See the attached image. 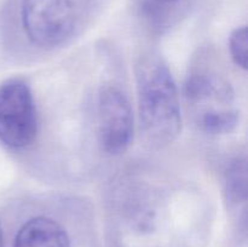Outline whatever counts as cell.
<instances>
[{
    "instance_id": "cell-10",
    "label": "cell",
    "mask_w": 248,
    "mask_h": 247,
    "mask_svg": "<svg viewBox=\"0 0 248 247\" xmlns=\"http://www.w3.org/2000/svg\"><path fill=\"white\" fill-rule=\"evenodd\" d=\"M154 1L160 2V4H172V2H176L178 0H154Z\"/></svg>"
},
{
    "instance_id": "cell-1",
    "label": "cell",
    "mask_w": 248,
    "mask_h": 247,
    "mask_svg": "<svg viewBox=\"0 0 248 247\" xmlns=\"http://www.w3.org/2000/svg\"><path fill=\"white\" fill-rule=\"evenodd\" d=\"M140 127L148 142L164 147L182 131L178 89L169 65L159 55L140 56L136 65Z\"/></svg>"
},
{
    "instance_id": "cell-6",
    "label": "cell",
    "mask_w": 248,
    "mask_h": 247,
    "mask_svg": "<svg viewBox=\"0 0 248 247\" xmlns=\"http://www.w3.org/2000/svg\"><path fill=\"white\" fill-rule=\"evenodd\" d=\"M12 247H70V239L57 220L38 216L19 228Z\"/></svg>"
},
{
    "instance_id": "cell-7",
    "label": "cell",
    "mask_w": 248,
    "mask_h": 247,
    "mask_svg": "<svg viewBox=\"0 0 248 247\" xmlns=\"http://www.w3.org/2000/svg\"><path fill=\"white\" fill-rule=\"evenodd\" d=\"M225 195L234 205L245 203L247 200V165L245 159L230 162L225 172Z\"/></svg>"
},
{
    "instance_id": "cell-5",
    "label": "cell",
    "mask_w": 248,
    "mask_h": 247,
    "mask_svg": "<svg viewBox=\"0 0 248 247\" xmlns=\"http://www.w3.org/2000/svg\"><path fill=\"white\" fill-rule=\"evenodd\" d=\"M183 93L195 118L236 108L235 92L230 82L212 70L198 69L190 73L184 82Z\"/></svg>"
},
{
    "instance_id": "cell-9",
    "label": "cell",
    "mask_w": 248,
    "mask_h": 247,
    "mask_svg": "<svg viewBox=\"0 0 248 247\" xmlns=\"http://www.w3.org/2000/svg\"><path fill=\"white\" fill-rule=\"evenodd\" d=\"M0 247H5V239H4V230H2L1 223H0Z\"/></svg>"
},
{
    "instance_id": "cell-3",
    "label": "cell",
    "mask_w": 248,
    "mask_h": 247,
    "mask_svg": "<svg viewBox=\"0 0 248 247\" xmlns=\"http://www.w3.org/2000/svg\"><path fill=\"white\" fill-rule=\"evenodd\" d=\"M38 135V115L31 90L11 77L0 84V142L11 149L31 145Z\"/></svg>"
},
{
    "instance_id": "cell-4",
    "label": "cell",
    "mask_w": 248,
    "mask_h": 247,
    "mask_svg": "<svg viewBox=\"0 0 248 247\" xmlns=\"http://www.w3.org/2000/svg\"><path fill=\"white\" fill-rule=\"evenodd\" d=\"M98 140L110 155H120L130 147L135 121L128 97L116 85H106L98 93Z\"/></svg>"
},
{
    "instance_id": "cell-8",
    "label": "cell",
    "mask_w": 248,
    "mask_h": 247,
    "mask_svg": "<svg viewBox=\"0 0 248 247\" xmlns=\"http://www.w3.org/2000/svg\"><path fill=\"white\" fill-rule=\"evenodd\" d=\"M229 51L232 60L242 70H247L248 64V31L247 26L237 27L229 38Z\"/></svg>"
},
{
    "instance_id": "cell-2",
    "label": "cell",
    "mask_w": 248,
    "mask_h": 247,
    "mask_svg": "<svg viewBox=\"0 0 248 247\" xmlns=\"http://www.w3.org/2000/svg\"><path fill=\"white\" fill-rule=\"evenodd\" d=\"M80 18L78 0H23L21 23L28 40L55 47L70 38Z\"/></svg>"
}]
</instances>
